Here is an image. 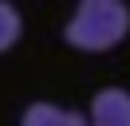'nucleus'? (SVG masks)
<instances>
[{
	"mask_svg": "<svg viewBox=\"0 0 130 126\" xmlns=\"http://www.w3.org/2000/svg\"><path fill=\"white\" fill-rule=\"evenodd\" d=\"M20 126H91V122L79 110L55 106V102H32L24 110V118H20Z\"/></svg>",
	"mask_w": 130,
	"mask_h": 126,
	"instance_id": "obj_3",
	"label": "nucleus"
},
{
	"mask_svg": "<svg viewBox=\"0 0 130 126\" xmlns=\"http://www.w3.org/2000/svg\"><path fill=\"white\" fill-rule=\"evenodd\" d=\"M91 126H130V91L103 87L91 102Z\"/></svg>",
	"mask_w": 130,
	"mask_h": 126,
	"instance_id": "obj_2",
	"label": "nucleus"
},
{
	"mask_svg": "<svg viewBox=\"0 0 130 126\" xmlns=\"http://www.w3.org/2000/svg\"><path fill=\"white\" fill-rule=\"evenodd\" d=\"M126 32H130V8L122 0H79L75 16L63 28V39L79 51H106L122 43Z\"/></svg>",
	"mask_w": 130,
	"mask_h": 126,
	"instance_id": "obj_1",
	"label": "nucleus"
},
{
	"mask_svg": "<svg viewBox=\"0 0 130 126\" xmlns=\"http://www.w3.org/2000/svg\"><path fill=\"white\" fill-rule=\"evenodd\" d=\"M20 32H24V20H20V12L8 4V0H0V51H8V47L20 39Z\"/></svg>",
	"mask_w": 130,
	"mask_h": 126,
	"instance_id": "obj_4",
	"label": "nucleus"
}]
</instances>
